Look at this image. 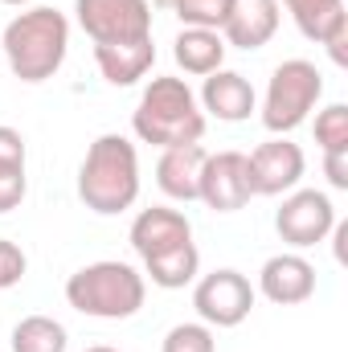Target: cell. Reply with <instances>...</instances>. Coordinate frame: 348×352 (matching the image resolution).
I'll list each match as a JSON object with an SVG mask.
<instances>
[{
    "label": "cell",
    "mask_w": 348,
    "mask_h": 352,
    "mask_svg": "<svg viewBox=\"0 0 348 352\" xmlns=\"http://www.w3.org/2000/svg\"><path fill=\"white\" fill-rule=\"evenodd\" d=\"M0 45H4V62H8L12 78L37 87L62 70L66 50H70V21H66V12H58L50 4H33L4 25Z\"/></svg>",
    "instance_id": "1"
},
{
    "label": "cell",
    "mask_w": 348,
    "mask_h": 352,
    "mask_svg": "<svg viewBox=\"0 0 348 352\" xmlns=\"http://www.w3.org/2000/svg\"><path fill=\"white\" fill-rule=\"evenodd\" d=\"M78 197L90 213L115 217L135 205L140 197V152L127 135H98L87 148V160L78 168Z\"/></svg>",
    "instance_id": "2"
},
{
    "label": "cell",
    "mask_w": 348,
    "mask_h": 352,
    "mask_svg": "<svg viewBox=\"0 0 348 352\" xmlns=\"http://www.w3.org/2000/svg\"><path fill=\"white\" fill-rule=\"evenodd\" d=\"M131 131L144 144H156L160 152L180 144H201L205 111L184 78H152L131 111Z\"/></svg>",
    "instance_id": "3"
},
{
    "label": "cell",
    "mask_w": 348,
    "mask_h": 352,
    "mask_svg": "<svg viewBox=\"0 0 348 352\" xmlns=\"http://www.w3.org/2000/svg\"><path fill=\"white\" fill-rule=\"evenodd\" d=\"M148 299V278L127 263L102 258L66 278V303L90 320H131Z\"/></svg>",
    "instance_id": "4"
},
{
    "label": "cell",
    "mask_w": 348,
    "mask_h": 352,
    "mask_svg": "<svg viewBox=\"0 0 348 352\" xmlns=\"http://www.w3.org/2000/svg\"><path fill=\"white\" fill-rule=\"evenodd\" d=\"M324 94V74L307 58H287L274 66L266 94H262V127L270 135H291L295 127L307 123Z\"/></svg>",
    "instance_id": "5"
},
{
    "label": "cell",
    "mask_w": 348,
    "mask_h": 352,
    "mask_svg": "<svg viewBox=\"0 0 348 352\" xmlns=\"http://www.w3.org/2000/svg\"><path fill=\"white\" fill-rule=\"evenodd\" d=\"M74 16L94 45L152 37V0H74Z\"/></svg>",
    "instance_id": "6"
},
{
    "label": "cell",
    "mask_w": 348,
    "mask_h": 352,
    "mask_svg": "<svg viewBox=\"0 0 348 352\" xmlns=\"http://www.w3.org/2000/svg\"><path fill=\"white\" fill-rule=\"evenodd\" d=\"M193 307H197L201 324H209V328H238L254 311V287L242 270L221 266V270L197 278Z\"/></svg>",
    "instance_id": "7"
},
{
    "label": "cell",
    "mask_w": 348,
    "mask_h": 352,
    "mask_svg": "<svg viewBox=\"0 0 348 352\" xmlns=\"http://www.w3.org/2000/svg\"><path fill=\"white\" fill-rule=\"evenodd\" d=\"M336 226V205L328 192L320 188H291L283 197V209L274 213V230L287 246L295 250H307V246H320Z\"/></svg>",
    "instance_id": "8"
},
{
    "label": "cell",
    "mask_w": 348,
    "mask_h": 352,
    "mask_svg": "<svg viewBox=\"0 0 348 352\" xmlns=\"http://www.w3.org/2000/svg\"><path fill=\"white\" fill-rule=\"evenodd\" d=\"M303 173H307L303 148L291 144L287 135H270L246 156V176H250L254 197H283L303 180Z\"/></svg>",
    "instance_id": "9"
},
{
    "label": "cell",
    "mask_w": 348,
    "mask_h": 352,
    "mask_svg": "<svg viewBox=\"0 0 348 352\" xmlns=\"http://www.w3.org/2000/svg\"><path fill=\"white\" fill-rule=\"evenodd\" d=\"M250 176H246V152H217L205 156L197 201H205L213 213H238L250 205Z\"/></svg>",
    "instance_id": "10"
},
{
    "label": "cell",
    "mask_w": 348,
    "mask_h": 352,
    "mask_svg": "<svg viewBox=\"0 0 348 352\" xmlns=\"http://www.w3.org/2000/svg\"><path fill=\"white\" fill-rule=\"evenodd\" d=\"M259 291L274 307H295L316 295V266L303 254H274L259 270Z\"/></svg>",
    "instance_id": "11"
},
{
    "label": "cell",
    "mask_w": 348,
    "mask_h": 352,
    "mask_svg": "<svg viewBox=\"0 0 348 352\" xmlns=\"http://www.w3.org/2000/svg\"><path fill=\"white\" fill-rule=\"evenodd\" d=\"M283 4L279 0H230V12H226V25H221V41L234 45V50H262L274 33H279V12Z\"/></svg>",
    "instance_id": "12"
},
{
    "label": "cell",
    "mask_w": 348,
    "mask_h": 352,
    "mask_svg": "<svg viewBox=\"0 0 348 352\" xmlns=\"http://www.w3.org/2000/svg\"><path fill=\"white\" fill-rule=\"evenodd\" d=\"M127 242L140 258H152V254H164L180 242H193V226L180 209L168 205H152V209H140L131 230H127Z\"/></svg>",
    "instance_id": "13"
},
{
    "label": "cell",
    "mask_w": 348,
    "mask_h": 352,
    "mask_svg": "<svg viewBox=\"0 0 348 352\" xmlns=\"http://www.w3.org/2000/svg\"><path fill=\"white\" fill-rule=\"evenodd\" d=\"M201 111H209L213 119H221V123H242V119H250L254 111H259V94L254 87L238 74V70H213V74H205V87H201Z\"/></svg>",
    "instance_id": "14"
},
{
    "label": "cell",
    "mask_w": 348,
    "mask_h": 352,
    "mask_svg": "<svg viewBox=\"0 0 348 352\" xmlns=\"http://www.w3.org/2000/svg\"><path fill=\"white\" fill-rule=\"evenodd\" d=\"M94 62H98V74L111 87H135L156 66V41L152 37H135V41L94 45Z\"/></svg>",
    "instance_id": "15"
},
{
    "label": "cell",
    "mask_w": 348,
    "mask_h": 352,
    "mask_svg": "<svg viewBox=\"0 0 348 352\" xmlns=\"http://www.w3.org/2000/svg\"><path fill=\"white\" fill-rule=\"evenodd\" d=\"M205 148L201 144H180V148H164L156 160V184L164 197L173 201H197L201 188V168H205Z\"/></svg>",
    "instance_id": "16"
},
{
    "label": "cell",
    "mask_w": 348,
    "mask_h": 352,
    "mask_svg": "<svg viewBox=\"0 0 348 352\" xmlns=\"http://www.w3.org/2000/svg\"><path fill=\"white\" fill-rule=\"evenodd\" d=\"M226 50H230V45L221 41L217 29H180L176 41H173L176 66H180L184 74H193V78H205V74L221 70Z\"/></svg>",
    "instance_id": "17"
},
{
    "label": "cell",
    "mask_w": 348,
    "mask_h": 352,
    "mask_svg": "<svg viewBox=\"0 0 348 352\" xmlns=\"http://www.w3.org/2000/svg\"><path fill=\"white\" fill-rule=\"evenodd\" d=\"M279 4H287L295 29H299L307 41H316V45L332 41L336 33H348L345 0H279Z\"/></svg>",
    "instance_id": "18"
},
{
    "label": "cell",
    "mask_w": 348,
    "mask_h": 352,
    "mask_svg": "<svg viewBox=\"0 0 348 352\" xmlns=\"http://www.w3.org/2000/svg\"><path fill=\"white\" fill-rule=\"evenodd\" d=\"M197 270H201V250H197L193 242H180V246L164 250V254L144 258V274H148L156 287H164V291L188 287V283L197 278Z\"/></svg>",
    "instance_id": "19"
},
{
    "label": "cell",
    "mask_w": 348,
    "mask_h": 352,
    "mask_svg": "<svg viewBox=\"0 0 348 352\" xmlns=\"http://www.w3.org/2000/svg\"><path fill=\"white\" fill-rule=\"evenodd\" d=\"M70 336L54 316H25L12 328V352H66Z\"/></svg>",
    "instance_id": "20"
},
{
    "label": "cell",
    "mask_w": 348,
    "mask_h": 352,
    "mask_svg": "<svg viewBox=\"0 0 348 352\" xmlns=\"http://www.w3.org/2000/svg\"><path fill=\"white\" fill-rule=\"evenodd\" d=\"M180 25L184 29H217L226 25V12H230V0H168Z\"/></svg>",
    "instance_id": "21"
},
{
    "label": "cell",
    "mask_w": 348,
    "mask_h": 352,
    "mask_svg": "<svg viewBox=\"0 0 348 352\" xmlns=\"http://www.w3.org/2000/svg\"><path fill=\"white\" fill-rule=\"evenodd\" d=\"M316 144L320 152H348V107L332 102L316 115Z\"/></svg>",
    "instance_id": "22"
},
{
    "label": "cell",
    "mask_w": 348,
    "mask_h": 352,
    "mask_svg": "<svg viewBox=\"0 0 348 352\" xmlns=\"http://www.w3.org/2000/svg\"><path fill=\"white\" fill-rule=\"evenodd\" d=\"M160 352H217V340L209 324H176L168 328Z\"/></svg>",
    "instance_id": "23"
},
{
    "label": "cell",
    "mask_w": 348,
    "mask_h": 352,
    "mask_svg": "<svg viewBox=\"0 0 348 352\" xmlns=\"http://www.w3.org/2000/svg\"><path fill=\"white\" fill-rule=\"evenodd\" d=\"M25 192H29L25 164H0V213H12V209H21Z\"/></svg>",
    "instance_id": "24"
},
{
    "label": "cell",
    "mask_w": 348,
    "mask_h": 352,
    "mask_svg": "<svg viewBox=\"0 0 348 352\" xmlns=\"http://www.w3.org/2000/svg\"><path fill=\"white\" fill-rule=\"evenodd\" d=\"M25 270H29V258H25V250H21L17 242L0 238V291L17 287V283L25 278Z\"/></svg>",
    "instance_id": "25"
},
{
    "label": "cell",
    "mask_w": 348,
    "mask_h": 352,
    "mask_svg": "<svg viewBox=\"0 0 348 352\" xmlns=\"http://www.w3.org/2000/svg\"><path fill=\"white\" fill-rule=\"evenodd\" d=\"M29 148H25V135L17 127H4L0 123V164H25Z\"/></svg>",
    "instance_id": "26"
},
{
    "label": "cell",
    "mask_w": 348,
    "mask_h": 352,
    "mask_svg": "<svg viewBox=\"0 0 348 352\" xmlns=\"http://www.w3.org/2000/svg\"><path fill=\"white\" fill-rule=\"evenodd\" d=\"M324 176L332 188H348V152H324Z\"/></svg>",
    "instance_id": "27"
},
{
    "label": "cell",
    "mask_w": 348,
    "mask_h": 352,
    "mask_svg": "<svg viewBox=\"0 0 348 352\" xmlns=\"http://www.w3.org/2000/svg\"><path fill=\"white\" fill-rule=\"evenodd\" d=\"M324 45H328V54H332L336 66H348V33H336V37L324 41Z\"/></svg>",
    "instance_id": "28"
},
{
    "label": "cell",
    "mask_w": 348,
    "mask_h": 352,
    "mask_svg": "<svg viewBox=\"0 0 348 352\" xmlns=\"http://www.w3.org/2000/svg\"><path fill=\"white\" fill-rule=\"evenodd\" d=\"M87 352H119V349H111V344H94V349H87Z\"/></svg>",
    "instance_id": "29"
},
{
    "label": "cell",
    "mask_w": 348,
    "mask_h": 352,
    "mask_svg": "<svg viewBox=\"0 0 348 352\" xmlns=\"http://www.w3.org/2000/svg\"><path fill=\"white\" fill-rule=\"evenodd\" d=\"M0 4H12V8H21V4H33V0H0Z\"/></svg>",
    "instance_id": "30"
},
{
    "label": "cell",
    "mask_w": 348,
    "mask_h": 352,
    "mask_svg": "<svg viewBox=\"0 0 348 352\" xmlns=\"http://www.w3.org/2000/svg\"><path fill=\"white\" fill-rule=\"evenodd\" d=\"M152 4H160V8H168V0H152Z\"/></svg>",
    "instance_id": "31"
}]
</instances>
